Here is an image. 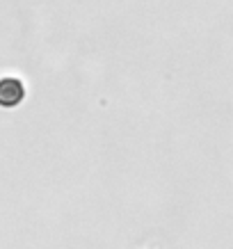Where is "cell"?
Returning a JSON list of instances; mask_svg holds the SVG:
<instances>
[{
    "mask_svg": "<svg viewBox=\"0 0 233 249\" xmlns=\"http://www.w3.org/2000/svg\"><path fill=\"white\" fill-rule=\"evenodd\" d=\"M25 98V85L16 76H2L0 78V107H16Z\"/></svg>",
    "mask_w": 233,
    "mask_h": 249,
    "instance_id": "cell-1",
    "label": "cell"
}]
</instances>
